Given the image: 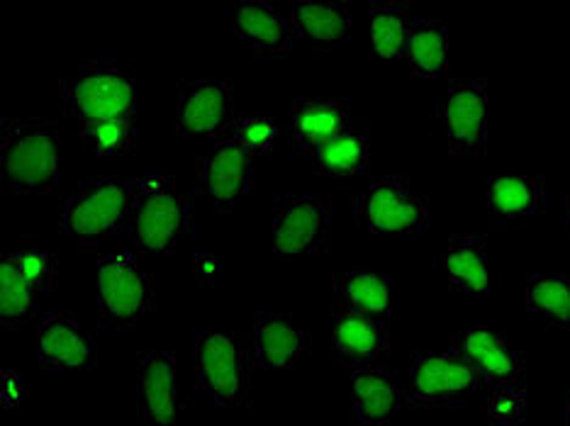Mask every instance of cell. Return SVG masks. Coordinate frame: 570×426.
<instances>
[{"instance_id":"cell-19","label":"cell","mask_w":570,"mask_h":426,"mask_svg":"<svg viewBox=\"0 0 570 426\" xmlns=\"http://www.w3.org/2000/svg\"><path fill=\"white\" fill-rule=\"evenodd\" d=\"M485 202L492 227L520 225L547 208V186L534 176H492Z\"/></svg>"},{"instance_id":"cell-33","label":"cell","mask_w":570,"mask_h":426,"mask_svg":"<svg viewBox=\"0 0 570 426\" xmlns=\"http://www.w3.org/2000/svg\"><path fill=\"white\" fill-rule=\"evenodd\" d=\"M566 225H568V229H570V196L566 198Z\"/></svg>"},{"instance_id":"cell-1","label":"cell","mask_w":570,"mask_h":426,"mask_svg":"<svg viewBox=\"0 0 570 426\" xmlns=\"http://www.w3.org/2000/svg\"><path fill=\"white\" fill-rule=\"evenodd\" d=\"M59 180V125L47 118L0 122V188L47 196Z\"/></svg>"},{"instance_id":"cell-34","label":"cell","mask_w":570,"mask_h":426,"mask_svg":"<svg viewBox=\"0 0 570 426\" xmlns=\"http://www.w3.org/2000/svg\"><path fill=\"white\" fill-rule=\"evenodd\" d=\"M566 426H570V397H568V403H566Z\"/></svg>"},{"instance_id":"cell-4","label":"cell","mask_w":570,"mask_h":426,"mask_svg":"<svg viewBox=\"0 0 570 426\" xmlns=\"http://www.w3.org/2000/svg\"><path fill=\"white\" fill-rule=\"evenodd\" d=\"M157 309V278L135 254L98 258V329L132 331Z\"/></svg>"},{"instance_id":"cell-8","label":"cell","mask_w":570,"mask_h":426,"mask_svg":"<svg viewBox=\"0 0 570 426\" xmlns=\"http://www.w3.org/2000/svg\"><path fill=\"white\" fill-rule=\"evenodd\" d=\"M478 387H481V380H478L475 368L453 348L424 351L410 360L405 407L449 409L465 403Z\"/></svg>"},{"instance_id":"cell-5","label":"cell","mask_w":570,"mask_h":426,"mask_svg":"<svg viewBox=\"0 0 570 426\" xmlns=\"http://www.w3.org/2000/svg\"><path fill=\"white\" fill-rule=\"evenodd\" d=\"M254 368V346L242 334L200 331L196 337V387L217 407H249Z\"/></svg>"},{"instance_id":"cell-6","label":"cell","mask_w":570,"mask_h":426,"mask_svg":"<svg viewBox=\"0 0 570 426\" xmlns=\"http://www.w3.org/2000/svg\"><path fill=\"white\" fill-rule=\"evenodd\" d=\"M139 212L137 244L141 251L171 254L193 229V202L178 188L174 176H135L132 178Z\"/></svg>"},{"instance_id":"cell-14","label":"cell","mask_w":570,"mask_h":426,"mask_svg":"<svg viewBox=\"0 0 570 426\" xmlns=\"http://www.w3.org/2000/svg\"><path fill=\"white\" fill-rule=\"evenodd\" d=\"M232 88L223 79L180 81L174 110L176 132L184 137H217L227 132Z\"/></svg>"},{"instance_id":"cell-23","label":"cell","mask_w":570,"mask_h":426,"mask_svg":"<svg viewBox=\"0 0 570 426\" xmlns=\"http://www.w3.org/2000/svg\"><path fill=\"white\" fill-rule=\"evenodd\" d=\"M348 127V110L344 102L336 100H297L291 108L288 137L297 149L315 153L322 145H327L342 129Z\"/></svg>"},{"instance_id":"cell-2","label":"cell","mask_w":570,"mask_h":426,"mask_svg":"<svg viewBox=\"0 0 570 426\" xmlns=\"http://www.w3.org/2000/svg\"><path fill=\"white\" fill-rule=\"evenodd\" d=\"M139 200L132 178L106 176L81 180L71 198L59 208V231L81 241L137 229Z\"/></svg>"},{"instance_id":"cell-22","label":"cell","mask_w":570,"mask_h":426,"mask_svg":"<svg viewBox=\"0 0 570 426\" xmlns=\"http://www.w3.org/2000/svg\"><path fill=\"white\" fill-rule=\"evenodd\" d=\"M403 405L405 395L385 368L352 373V409L361 426H385Z\"/></svg>"},{"instance_id":"cell-26","label":"cell","mask_w":570,"mask_h":426,"mask_svg":"<svg viewBox=\"0 0 570 426\" xmlns=\"http://www.w3.org/2000/svg\"><path fill=\"white\" fill-rule=\"evenodd\" d=\"M407 67L420 79H439L449 71V32L432 20H414L407 42Z\"/></svg>"},{"instance_id":"cell-21","label":"cell","mask_w":570,"mask_h":426,"mask_svg":"<svg viewBox=\"0 0 570 426\" xmlns=\"http://www.w3.org/2000/svg\"><path fill=\"white\" fill-rule=\"evenodd\" d=\"M235 34L262 57H281L295 40L291 20L266 0H244L235 8Z\"/></svg>"},{"instance_id":"cell-30","label":"cell","mask_w":570,"mask_h":426,"mask_svg":"<svg viewBox=\"0 0 570 426\" xmlns=\"http://www.w3.org/2000/svg\"><path fill=\"white\" fill-rule=\"evenodd\" d=\"M79 137L98 157H125L137 147V115L79 127Z\"/></svg>"},{"instance_id":"cell-16","label":"cell","mask_w":570,"mask_h":426,"mask_svg":"<svg viewBox=\"0 0 570 426\" xmlns=\"http://www.w3.org/2000/svg\"><path fill=\"white\" fill-rule=\"evenodd\" d=\"M252 346L262 370H295L313 348L309 331L291 315L256 313L252 321Z\"/></svg>"},{"instance_id":"cell-15","label":"cell","mask_w":570,"mask_h":426,"mask_svg":"<svg viewBox=\"0 0 570 426\" xmlns=\"http://www.w3.org/2000/svg\"><path fill=\"white\" fill-rule=\"evenodd\" d=\"M37 360L42 370H94L96 344L73 313H45L37 329Z\"/></svg>"},{"instance_id":"cell-13","label":"cell","mask_w":570,"mask_h":426,"mask_svg":"<svg viewBox=\"0 0 570 426\" xmlns=\"http://www.w3.org/2000/svg\"><path fill=\"white\" fill-rule=\"evenodd\" d=\"M446 147L451 153H478L488 139V90L485 81L453 79L446 86L442 110Z\"/></svg>"},{"instance_id":"cell-32","label":"cell","mask_w":570,"mask_h":426,"mask_svg":"<svg viewBox=\"0 0 570 426\" xmlns=\"http://www.w3.org/2000/svg\"><path fill=\"white\" fill-rule=\"evenodd\" d=\"M495 426H522V424H517L514 419H495Z\"/></svg>"},{"instance_id":"cell-28","label":"cell","mask_w":570,"mask_h":426,"mask_svg":"<svg viewBox=\"0 0 570 426\" xmlns=\"http://www.w3.org/2000/svg\"><path fill=\"white\" fill-rule=\"evenodd\" d=\"M414 18L403 3L371 6V51L373 57L400 59L407 55Z\"/></svg>"},{"instance_id":"cell-18","label":"cell","mask_w":570,"mask_h":426,"mask_svg":"<svg viewBox=\"0 0 570 426\" xmlns=\"http://www.w3.org/2000/svg\"><path fill=\"white\" fill-rule=\"evenodd\" d=\"M387 351L391 329L385 319L332 315V358L348 373L379 368Z\"/></svg>"},{"instance_id":"cell-9","label":"cell","mask_w":570,"mask_h":426,"mask_svg":"<svg viewBox=\"0 0 570 426\" xmlns=\"http://www.w3.org/2000/svg\"><path fill=\"white\" fill-rule=\"evenodd\" d=\"M332 215L327 202L317 196H276L271 241L274 258L288 261L295 256L322 254L330 244Z\"/></svg>"},{"instance_id":"cell-24","label":"cell","mask_w":570,"mask_h":426,"mask_svg":"<svg viewBox=\"0 0 570 426\" xmlns=\"http://www.w3.org/2000/svg\"><path fill=\"white\" fill-rule=\"evenodd\" d=\"M442 270L451 290L488 293L492 278L485 241L471 235L449 237L442 256Z\"/></svg>"},{"instance_id":"cell-25","label":"cell","mask_w":570,"mask_h":426,"mask_svg":"<svg viewBox=\"0 0 570 426\" xmlns=\"http://www.w3.org/2000/svg\"><path fill=\"white\" fill-rule=\"evenodd\" d=\"M291 28L295 40L332 44L348 40L352 16L346 3L336 0H297L291 10Z\"/></svg>"},{"instance_id":"cell-7","label":"cell","mask_w":570,"mask_h":426,"mask_svg":"<svg viewBox=\"0 0 570 426\" xmlns=\"http://www.w3.org/2000/svg\"><path fill=\"white\" fill-rule=\"evenodd\" d=\"M57 280V258L42 249H20L0 258V329L18 331L40 315V298Z\"/></svg>"},{"instance_id":"cell-20","label":"cell","mask_w":570,"mask_h":426,"mask_svg":"<svg viewBox=\"0 0 570 426\" xmlns=\"http://www.w3.org/2000/svg\"><path fill=\"white\" fill-rule=\"evenodd\" d=\"M332 315L387 319L391 315V278L381 270L352 268L334 276Z\"/></svg>"},{"instance_id":"cell-11","label":"cell","mask_w":570,"mask_h":426,"mask_svg":"<svg viewBox=\"0 0 570 426\" xmlns=\"http://www.w3.org/2000/svg\"><path fill=\"white\" fill-rule=\"evenodd\" d=\"M451 348L475 368L478 380L498 397L514 395L522 380V356L500 331L475 327L451 334Z\"/></svg>"},{"instance_id":"cell-10","label":"cell","mask_w":570,"mask_h":426,"mask_svg":"<svg viewBox=\"0 0 570 426\" xmlns=\"http://www.w3.org/2000/svg\"><path fill=\"white\" fill-rule=\"evenodd\" d=\"M354 215L371 235H412L426 225V208L405 180L381 178L352 200Z\"/></svg>"},{"instance_id":"cell-3","label":"cell","mask_w":570,"mask_h":426,"mask_svg":"<svg viewBox=\"0 0 570 426\" xmlns=\"http://www.w3.org/2000/svg\"><path fill=\"white\" fill-rule=\"evenodd\" d=\"M59 100L63 112L79 127L135 118V76L118 61H90L59 81Z\"/></svg>"},{"instance_id":"cell-29","label":"cell","mask_w":570,"mask_h":426,"mask_svg":"<svg viewBox=\"0 0 570 426\" xmlns=\"http://www.w3.org/2000/svg\"><path fill=\"white\" fill-rule=\"evenodd\" d=\"M524 300L531 313L549 327L570 329V276L534 274L529 276Z\"/></svg>"},{"instance_id":"cell-12","label":"cell","mask_w":570,"mask_h":426,"mask_svg":"<svg viewBox=\"0 0 570 426\" xmlns=\"http://www.w3.org/2000/svg\"><path fill=\"white\" fill-rule=\"evenodd\" d=\"M254 153L229 139L215 141V147L198 159V184L219 215H229L237 202L254 188Z\"/></svg>"},{"instance_id":"cell-27","label":"cell","mask_w":570,"mask_h":426,"mask_svg":"<svg viewBox=\"0 0 570 426\" xmlns=\"http://www.w3.org/2000/svg\"><path fill=\"white\" fill-rule=\"evenodd\" d=\"M368 166V141L356 129L346 127L313 153V169L334 180L364 174Z\"/></svg>"},{"instance_id":"cell-31","label":"cell","mask_w":570,"mask_h":426,"mask_svg":"<svg viewBox=\"0 0 570 426\" xmlns=\"http://www.w3.org/2000/svg\"><path fill=\"white\" fill-rule=\"evenodd\" d=\"M225 139L235 141L249 153H268L276 139V122L271 118H239L232 120Z\"/></svg>"},{"instance_id":"cell-17","label":"cell","mask_w":570,"mask_h":426,"mask_svg":"<svg viewBox=\"0 0 570 426\" xmlns=\"http://www.w3.org/2000/svg\"><path fill=\"white\" fill-rule=\"evenodd\" d=\"M178 415L176 358L168 351L137 356V417L145 426H174Z\"/></svg>"}]
</instances>
